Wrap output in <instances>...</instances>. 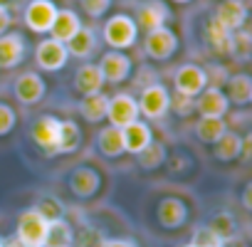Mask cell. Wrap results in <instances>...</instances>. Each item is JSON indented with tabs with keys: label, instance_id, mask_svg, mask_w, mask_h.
<instances>
[{
	"label": "cell",
	"instance_id": "cell-1",
	"mask_svg": "<svg viewBox=\"0 0 252 247\" xmlns=\"http://www.w3.org/2000/svg\"><path fill=\"white\" fill-rule=\"evenodd\" d=\"M101 35H104V42H106L111 50L124 52V50H129V47L136 45V40H139V28H136L134 18H129V15H111V18L104 23Z\"/></svg>",
	"mask_w": 252,
	"mask_h": 247
},
{
	"label": "cell",
	"instance_id": "cell-2",
	"mask_svg": "<svg viewBox=\"0 0 252 247\" xmlns=\"http://www.w3.org/2000/svg\"><path fill=\"white\" fill-rule=\"evenodd\" d=\"M136 104H139V114H144L146 119H163L171 111V92L163 84L151 82L141 89Z\"/></svg>",
	"mask_w": 252,
	"mask_h": 247
},
{
	"label": "cell",
	"instance_id": "cell-3",
	"mask_svg": "<svg viewBox=\"0 0 252 247\" xmlns=\"http://www.w3.org/2000/svg\"><path fill=\"white\" fill-rule=\"evenodd\" d=\"M47 220L35 210H25L18 217V245L20 247H45V237H47Z\"/></svg>",
	"mask_w": 252,
	"mask_h": 247
},
{
	"label": "cell",
	"instance_id": "cell-4",
	"mask_svg": "<svg viewBox=\"0 0 252 247\" xmlns=\"http://www.w3.org/2000/svg\"><path fill=\"white\" fill-rule=\"evenodd\" d=\"M139 104L131 94H114L109 96V104H106V121H109V126L114 129H126L129 124L139 121Z\"/></svg>",
	"mask_w": 252,
	"mask_h": 247
},
{
	"label": "cell",
	"instance_id": "cell-5",
	"mask_svg": "<svg viewBox=\"0 0 252 247\" xmlns=\"http://www.w3.org/2000/svg\"><path fill=\"white\" fill-rule=\"evenodd\" d=\"M173 87H176V94L178 96H188V99H195L205 87H208V74H205V67L200 64H181L176 77H173Z\"/></svg>",
	"mask_w": 252,
	"mask_h": 247
},
{
	"label": "cell",
	"instance_id": "cell-6",
	"mask_svg": "<svg viewBox=\"0 0 252 247\" xmlns=\"http://www.w3.org/2000/svg\"><path fill=\"white\" fill-rule=\"evenodd\" d=\"M176 50H178V35H176L168 25L156 28V30L146 32V37H144V52H146L151 60L163 62V60L173 57Z\"/></svg>",
	"mask_w": 252,
	"mask_h": 247
},
{
	"label": "cell",
	"instance_id": "cell-7",
	"mask_svg": "<svg viewBox=\"0 0 252 247\" xmlns=\"http://www.w3.org/2000/svg\"><path fill=\"white\" fill-rule=\"evenodd\" d=\"M57 5L52 0H30L23 18H25V25L28 30L37 32V35H50V28L57 18Z\"/></svg>",
	"mask_w": 252,
	"mask_h": 247
},
{
	"label": "cell",
	"instance_id": "cell-8",
	"mask_svg": "<svg viewBox=\"0 0 252 247\" xmlns=\"http://www.w3.org/2000/svg\"><path fill=\"white\" fill-rule=\"evenodd\" d=\"M96 67L104 77V84H121L131 74V57L119 50H109L106 55H101Z\"/></svg>",
	"mask_w": 252,
	"mask_h": 247
},
{
	"label": "cell",
	"instance_id": "cell-9",
	"mask_svg": "<svg viewBox=\"0 0 252 247\" xmlns=\"http://www.w3.org/2000/svg\"><path fill=\"white\" fill-rule=\"evenodd\" d=\"M35 62L45 72H57V69H62L69 62V52H67V47L62 42L47 37V40H40V45L35 50Z\"/></svg>",
	"mask_w": 252,
	"mask_h": 247
},
{
	"label": "cell",
	"instance_id": "cell-10",
	"mask_svg": "<svg viewBox=\"0 0 252 247\" xmlns=\"http://www.w3.org/2000/svg\"><path fill=\"white\" fill-rule=\"evenodd\" d=\"M168 20H171V8L163 3V0H146V3L139 5L134 23H136V28L151 32L156 28H163Z\"/></svg>",
	"mask_w": 252,
	"mask_h": 247
},
{
	"label": "cell",
	"instance_id": "cell-11",
	"mask_svg": "<svg viewBox=\"0 0 252 247\" xmlns=\"http://www.w3.org/2000/svg\"><path fill=\"white\" fill-rule=\"evenodd\" d=\"M47 94V84L37 72H25L15 79V99L25 106L40 104Z\"/></svg>",
	"mask_w": 252,
	"mask_h": 247
},
{
	"label": "cell",
	"instance_id": "cell-12",
	"mask_svg": "<svg viewBox=\"0 0 252 247\" xmlns=\"http://www.w3.org/2000/svg\"><path fill=\"white\" fill-rule=\"evenodd\" d=\"M195 111L200 116H215V119H222L230 109V101L225 96V92L220 87H205L198 96H195Z\"/></svg>",
	"mask_w": 252,
	"mask_h": 247
},
{
	"label": "cell",
	"instance_id": "cell-13",
	"mask_svg": "<svg viewBox=\"0 0 252 247\" xmlns=\"http://www.w3.org/2000/svg\"><path fill=\"white\" fill-rule=\"evenodd\" d=\"M67 185H69V190H72L77 198L87 200V198H92V195L99 190L101 176H99V171L92 168V166H79V168H74V171L69 173Z\"/></svg>",
	"mask_w": 252,
	"mask_h": 247
},
{
	"label": "cell",
	"instance_id": "cell-14",
	"mask_svg": "<svg viewBox=\"0 0 252 247\" xmlns=\"http://www.w3.org/2000/svg\"><path fill=\"white\" fill-rule=\"evenodd\" d=\"M28 42L20 32H5L0 35V69H13L25 60Z\"/></svg>",
	"mask_w": 252,
	"mask_h": 247
},
{
	"label": "cell",
	"instance_id": "cell-15",
	"mask_svg": "<svg viewBox=\"0 0 252 247\" xmlns=\"http://www.w3.org/2000/svg\"><path fill=\"white\" fill-rule=\"evenodd\" d=\"M156 217H158V222H161V227H166V230H178V227H183L186 225V220H188V205L181 200V198H163L161 203H158V208H156Z\"/></svg>",
	"mask_w": 252,
	"mask_h": 247
},
{
	"label": "cell",
	"instance_id": "cell-16",
	"mask_svg": "<svg viewBox=\"0 0 252 247\" xmlns=\"http://www.w3.org/2000/svg\"><path fill=\"white\" fill-rule=\"evenodd\" d=\"M213 18L225 30L235 32V30L245 28V23H247V5H245V0H222V3L215 8Z\"/></svg>",
	"mask_w": 252,
	"mask_h": 247
},
{
	"label": "cell",
	"instance_id": "cell-17",
	"mask_svg": "<svg viewBox=\"0 0 252 247\" xmlns=\"http://www.w3.org/2000/svg\"><path fill=\"white\" fill-rule=\"evenodd\" d=\"M121 141H124V154H141L151 141H154V134H151V126L146 121H134L129 124L126 129H121Z\"/></svg>",
	"mask_w": 252,
	"mask_h": 247
},
{
	"label": "cell",
	"instance_id": "cell-18",
	"mask_svg": "<svg viewBox=\"0 0 252 247\" xmlns=\"http://www.w3.org/2000/svg\"><path fill=\"white\" fill-rule=\"evenodd\" d=\"M79 28H82L79 15L74 10H69V8H62V10H57V18H55V23L50 28V37L62 42V45H67L79 32Z\"/></svg>",
	"mask_w": 252,
	"mask_h": 247
},
{
	"label": "cell",
	"instance_id": "cell-19",
	"mask_svg": "<svg viewBox=\"0 0 252 247\" xmlns=\"http://www.w3.org/2000/svg\"><path fill=\"white\" fill-rule=\"evenodd\" d=\"M30 134H32V139H35V144L40 149H45L47 154H52L55 146H57V139H60V119H55V116H40L35 121V126H32Z\"/></svg>",
	"mask_w": 252,
	"mask_h": 247
},
{
	"label": "cell",
	"instance_id": "cell-20",
	"mask_svg": "<svg viewBox=\"0 0 252 247\" xmlns=\"http://www.w3.org/2000/svg\"><path fill=\"white\" fill-rule=\"evenodd\" d=\"M74 89H77L82 96H87V94H99V92L104 89V77H101V72H99V67H96L94 62H84V64L77 69V74H74Z\"/></svg>",
	"mask_w": 252,
	"mask_h": 247
},
{
	"label": "cell",
	"instance_id": "cell-21",
	"mask_svg": "<svg viewBox=\"0 0 252 247\" xmlns=\"http://www.w3.org/2000/svg\"><path fill=\"white\" fill-rule=\"evenodd\" d=\"M227 101H232L235 106H247L252 101V79L250 74H232L227 77V92H225Z\"/></svg>",
	"mask_w": 252,
	"mask_h": 247
},
{
	"label": "cell",
	"instance_id": "cell-22",
	"mask_svg": "<svg viewBox=\"0 0 252 247\" xmlns=\"http://www.w3.org/2000/svg\"><path fill=\"white\" fill-rule=\"evenodd\" d=\"M225 131H227L225 119L200 116V119L195 121V136H198V141H203V144H213V146H215V144L222 139Z\"/></svg>",
	"mask_w": 252,
	"mask_h": 247
},
{
	"label": "cell",
	"instance_id": "cell-23",
	"mask_svg": "<svg viewBox=\"0 0 252 247\" xmlns=\"http://www.w3.org/2000/svg\"><path fill=\"white\" fill-rule=\"evenodd\" d=\"M67 47V52H69V57H77V60H87V57H92V52L96 50V35H94V30L92 28H79V32L64 45Z\"/></svg>",
	"mask_w": 252,
	"mask_h": 247
},
{
	"label": "cell",
	"instance_id": "cell-24",
	"mask_svg": "<svg viewBox=\"0 0 252 247\" xmlns=\"http://www.w3.org/2000/svg\"><path fill=\"white\" fill-rule=\"evenodd\" d=\"M106 104H109V96L106 94H87V96H82V101H79V114L87 119V121H92V124H99V121H104L106 119Z\"/></svg>",
	"mask_w": 252,
	"mask_h": 247
},
{
	"label": "cell",
	"instance_id": "cell-25",
	"mask_svg": "<svg viewBox=\"0 0 252 247\" xmlns=\"http://www.w3.org/2000/svg\"><path fill=\"white\" fill-rule=\"evenodd\" d=\"M82 144V131L74 121H60V139L52 154H74Z\"/></svg>",
	"mask_w": 252,
	"mask_h": 247
},
{
	"label": "cell",
	"instance_id": "cell-26",
	"mask_svg": "<svg viewBox=\"0 0 252 247\" xmlns=\"http://www.w3.org/2000/svg\"><path fill=\"white\" fill-rule=\"evenodd\" d=\"M72 237H74V230L72 225L60 217V220H52L47 225V237H45V247H72Z\"/></svg>",
	"mask_w": 252,
	"mask_h": 247
},
{
	"label": "cell",
	"instance_id": "cell-27",
	"mask_svg": "<svg viewBox=\"0 0 252 247\" xmlns=\"http://www.w3.org/2000/svg\"><path fill=\"white\" fill-rule=\"evenodd\" d=\"M230 37H232V32L225 30L215 18L208 20V25H205V40H208V45L218 55H230Z\"/></svg>",
	"mask_w": 252,
	"mask_h": 247
},
{
	"label": "cell",
	"instance_id": "cell-28",
	"mask_svg": "<svg viewBox=\"0 0 252 247\" xmlns=\"http://www.w3.org/2000/svg\"><path fill=\"white\" fill-rule=\"evenodd\" d=\"M96 146L99 151L106 156V158H119L124 154V141H121V129H114V126H106L99 131L96 136Z\"/></svg>",
	"mask_w": 252,
	"mask_h": 247
},
{
	"label": "cell",
	"instance_id": "cell-29",
	"mask_svg": "<svg viewBox=\"0 0 252 247\" xmlns=\"http://www.w3.org/2000/svg\"><path fill=\"white\" fill-rule=\"evenodd\" d=\"M240 144H242V136L227 129V131L222 134V139L215 144V158L222 161V163L240 158Z\"/></svg>",
	"mask_w": 252,
	"mask_h": 247
},
{
	"label": "cell",
	"instance_id": "cell-30",
	"mask_svg": "<svg viewBox=\"0 0 252 247\" xmlns=\"http://www.w3.org/2000/svg\"><path fill=\"white\" fill-rule=\"evenodd\" d=\"M139 156V166L141 168H146V171H154V168H161L163 163H166V158H168V154H166V146L161 144V141H151L141 154H136Z\"/></svg>",
	"mask_w": 252,
	"mask_h": 247
},
{
	"label": "cell",
	"instance_id": "cell-31",
	"mask_svg": "<svg viewBox=\"0 0 252 247\" xmlns=\"http://www.w3.org/2000/svg\"><path fill=\"white\" fill-rule=\"evenodd\" d=\"M208 227L227 245L230 240H235V232H237V225H235V217L230 213H218L213 215V220L208 222Z\"/></svg>",
	"mask_w": 252,
	"mask_h": 247
},
{
	"label": "cell",
	"instance_id": "cell-32",
	"mask_svg": "<svg viewBox=\"0 0 252 247\" xmlns=\"http://www.w3.org/2000/svg\"><path fill=\"white\" fill-rule=\"evenodd\" d=\"M250 47H252V37H250V32H247L245 28L235 30L232 37H230V55H235L237 60L245 62V60L250 57Z\"/></svg>",
	"mask_w": 252,
	"mask_h": 247
},
{
	"label": "cell",
	"instance_id": "cell-33",
	"mask_svg": "<svg viewBox=\"0 0 252 247\" xmlns=\"http://www.w3.org/2000/svg\"><path fill=\"white\" fill-rule=\"evenodd\" d=\"M35 210L47 220V222H52V220H60V217H64V205L57 200V198H42L37 205H35Z\"/></svg>",
	"mask_w": 252,
	"mask_h": 247
},
{
	"label": "cell",
	"instance_id": "cell-34",
	"mask_svg": "<svg viewBox=\"0 0 252 247\" xmlns=\"http://www.w3.org/2000/svg\"><path fill=\"white\" fill-rule=\"evenodd\" d=\"M193 245L195 247H225V242L208 227V225H200L193 235Z\"/></svg>",
	"mask_w": 252,
	"mask_h": 247
},
{
	"label": "cell",
	"instance_id": "cell-35",
	"mask_svg": "<svg viewBox=\"0 0 252 247\" xmlns=\"http://www.w3.org/2000/svg\"><path fill=\"white\" fill-rule=\"evenodd\" d=\"M96 245H101V240H99V235H96V230L94 227H79V232H74V237H72V247H96Z\"/></svg>",
	"mask_w": 252,
	"mask_h": 247
},
{
	"label": "cell",
	"instance_id": "cell-36",
	"mask_svg": "<svg viewBox=\"0 0 252 247\" xmlns=\"http://www.w3.org/2000/svg\"><path fill=\"white\" fill-rule=\"evenodd\" d=\"M79 5H82V10H84L89 18L99 20V18H104V15L109 13L111 0H79Z\"/></svg>",
	"mask_w": 252,
	"mask_h": 247
},
{
	"label": "cell",
	"instance_id": "cell-37",
	"mask_svg": "<svg viewBox=\"0 0 252 247\" xmlns=\"http://www.w3.org/2000/svg\"><path fill=\"white\" fill-rule=\"evenodd\" d=\"M15 124H18V114H15V109L0 101V136H8V134L15 129Z\"/></svg>",
	"mask_w": 252,
	"mask_h": 247
},
{
	"label": "cell",
	"instance_id": "cell-38",
	"mask_svg": "<svg viewBox=\"0 0 252 247\" xmlns=\"http://www.w3.org/2000/svg\"><path fill=\"white\" fill-rule=\"evenodd\" d=\"M171 106H173V111H176L178 116H188V114L193 111V99H188V96H178V94H176V99L171 101Z\"/></svg>",
	"mask_w": 252,
	"mask_h": 247
},
{
	"label": "cell",
	"instance_id": "cell-39",
	"mask_svg": "<svg viewBox=\"0 0 252 247\" xmlns=\"http://www.w3.org/2000/svg\"><path fill=\"white\" fill-rule=\"evenodd\" d=\"M250 156H252V131L242 136V144H240V161L242 163H250Z\"/></svg>",
	"mask_w": 252,
	"mask_h": 247
},
{
	"label": "cell",
	"instance_id": "cell-40",
	"mask_svg": "<svg viewBox=\"0 0 252 247\" xmlns=\"http://www.w3.org/2000/svg\"><path fill=\"white\" fill-rule=\"evenodd\" d=\"M10 23H13V18H10V10H8L3 3H0V35H5V32H8Z\"/></svg>",
	"mask_w": 252,
	"mask_h": 247
},
{
	"label": "cell",
	"instance_id": "cell-41",
	"mask_svg": "<svg viewBox=\"0 0 252 247\" xmlns=\"http://www.w3.org/2000/svg\"><path fill=\"white\" fill-rule=\"evenodd\" d=\"M99 247H139L134 240H124V237H116V240H104Z\"/></svg>",
	"mask_w": 252,
	"mask_h": 247
},
{
	"label": "cell",
	"instance_id": "cell-42",
	"mask_svg": "<svg viewBox=\"0 0 252 247\" xmlns=\"http://www.w3.org/2000/svg\"><path fill=\"white\" fill-rule=\"evenodd\" d=\"M242 203H245V208L250 210V205H252V203H250V185H247V188H245V193H242Z\"/></svg>",
	"mask_w": 252,
	"mask_h": 247
},
{
	"label": "cell",
	"instance_id": "cell-43",
	"mask_svg": "<svg viewBox=\"0 0 252 247\" xmlns=\"http://www.w3.org/2000/svg\"><path fill=\"white\" fill-rule=\"evenodd\" d=\"M173 3H178V5H186V3H190V0H173Z\"/></svg>",
	"mask_w": 252,
	"mask_h": 247
},
{
	"label": "cell",
	"instance_id": "cell-44",
	"mask_svg": "<svg viewBox=\"0 0 252 247\" xmlns=\"http://www.w3.org/2000/svg\"><path fill=\"white\" fill-rule=\"evenodd\" d=\"M3 247H20L18 242H10V245H3Z\"/></svg>",
	"mask_w": 252,
	"mask_h": 247
},
{
	"label": "cell",
	"instance_id": "cell-45",
	"mask_svg": "<svg viewBox=\"0 0 252 247\" xmlns=\"http://www.w3.org/2000/svg\"><path fill=\"white\" fill-rule=\"evenodd\" d=\"M181 247H195V245H193V242H188V245H181Z\"/></svg>",
	"mask_w": 252,
	"mask_h": 247
},
{
	"label": "cell",
	"instance_id": "cell-46",
	"mask_svg": "<svg viewBox=\"0 0 252 247\" xmlns=\"http://www.w3.org/2000/svg\"><path fill=\"white\" fill-rule=\"evenodd\" d=\"M3 245H5V242H3V240H0V247H3Z\"/></svg>",
	"mask_w": 252,
	"mask_h": 247
}]
</instances>
